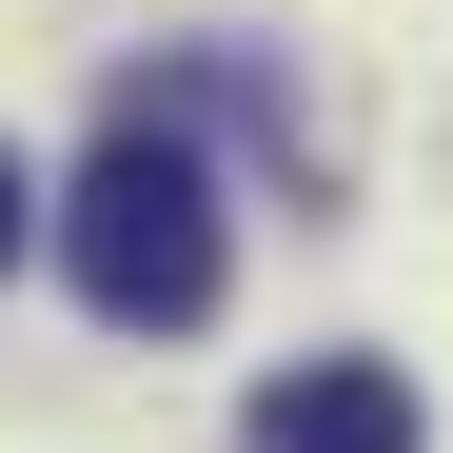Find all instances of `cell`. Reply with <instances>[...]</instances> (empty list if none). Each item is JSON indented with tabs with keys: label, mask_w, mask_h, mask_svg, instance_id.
I'll list each match as a JSON object with an SVG mask.
<instances>
[{
	"label": "cell",
	"mask_w": 453,
	"mask_h": 453,
	"mask_svg": "<svg viewBox=\"0 0 453 453\" xmlns=\"http://www.w3.org/2000/svg\"><path fill=\"white\" fill-rule=\"evenodd\" d=\"M59 276H80L119 335H178V316H217V178L178 158L158 119H119L99 158H80V197H59Z\"/></svg>",
	"instance_id": "cell-1"
},
{
	"label": "cell",
	"mask_w": 453,
	"mask_h": 453,
	"mask_svg": "<svg viewBox=\"0 0 453 453\" xmlns=\"http://www.w3.org/2000/svg\"><path fill=\"white\" fill-rule=\"evenodd\" d=\"M257 453H414V374H374V355L276 374V395H257Z\"/></svg>",
	"instance_id": "cell-2"
},
{
	"label": "cell",
	"mask_w": 453,
	"mask_h": 453,
	"mask_svg": "<svg viewBox=\"0 0 453 453\" xmlns=\"http://www.w3.org/2000/svg\"><path fill=\"white\" fill-rule=\"evenodd\" d=\"M20 217H40V197H20V158H0V257H20Z\"/></svg>",
	"instance_id": "cell-3"
}]
</instances>
